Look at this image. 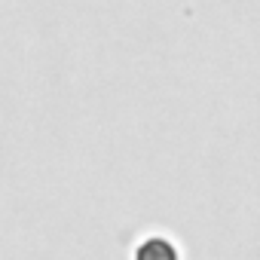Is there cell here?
Here are the masks:
<instances>
[{"label": "cell", "mask_w": 260, "mask_h": 260, "mask_svg": "<svg viewBox=\"0 0 260 260\" xmlns=\"http://www.w3.org/2000/svg\"><path fill=\"white\" fill-rule=\"evenodd\" d=\"M135 260H181L178 248L166 236H147L135 248Z\"/></svg>", "instance_id": "cell-1"}]
</instances>
